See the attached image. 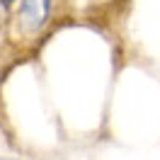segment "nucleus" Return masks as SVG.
<instances>
[{
    "label": "nucleus",
    "instance_id": "obj_1",
    "mask_svg": "<svg viewBox=\"0 0 160 160\" xmlns=\"http://www.w3.org/2000/svg\"><path fill=\"white\" fill-rule=\"evenodd\" d=\"M49 15H51V0H22L20 10H17V20L24 32L34 34L49 22Z\"/></svg>",
    "mask_w": 160,
    "mask_h": 160
},
{
    "label": "nucleus",
    "instance_id": "obj_2",
    "mask_svg": "<svg viewBox=\"0 0 160 160\" xmlns=\"http://www.w3.org/2000/svg\"><path fill=\"white\" fill-rule=\"evenodd\" d=\"M17 0H0V8H10V5H15Z\"/></svg>",
    "mask_w": 160,
    "mask_h": 160
}]
</instances>
